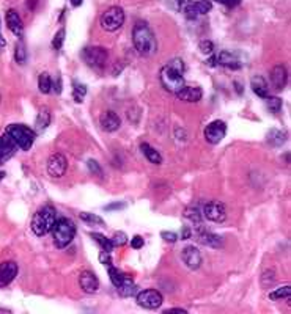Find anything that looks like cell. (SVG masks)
<instances>
[{"instance_id":"obj_25","label":"cell","mask_w":291,"mask_h":314,"mask_svg":"<svg viewBox=\"0 0 291 314\" xmlns=\"http://www.w3.org/2000/svg\"><path fill=\"white\" fill-rule=\"evenodd\" d=\"M140 151L143 153V156L147 157L151 163H154V165H160V163H163V156H160L159 151L154 150L151 145L142 143V145H140Z\"/></svg>"},{"instance_id":"obj_43","label":"cell","mask_w":291,"mask_h":314,"mask_svg":"<svg viewBox=\"0 0 291 314\" xmlns=\"http://www.w3.org/2000/svg\"><path fill=\"white\" fill-rule=\"evenodd\" d=\"M216 2L220 4V5H223V7H227V8H233V7L239 5L241 0H216Z\"/></svg>"},{"instance_id":"obj_50","label":"cell","mask_w":291,"mask_h":314,"mask_svg":"<svg viewBox=\"0 0 291 314\" xmlns=\"http://www.w3.org/2000/svg\"><path fill=\"white\" fill-rule=\"evenodd\" d=\"M7 44V41L4 40V37H2V31H0V47H4Z\"/></svg>"},{"instance_id":"obj_15","label":"cell","mask_w":291,"mask_h":314,"mask_svg":"<svg viewBox=\"0 0 291 314\" xmlns=\"http://www.w3.org/2000/svg\"><path fill=\"white\" fill-rule=\"evenodd\" d=\"M79 285H80V289H82L85 294H94L100 289V280L93 272L85 270L79 276Z\"/></svg>"},{"instance_id":"obj_44","label":"cell","mask_w":291,"mask_h":314,"mask_svg":"<svg viewBox=\"0 0 291 314\" xmlns=\"http://www.w3.org/2000/svg\"><path fill=\"white\" fill-rule=\"evenodd\" d=\"M131 247H133V249H136V250L142 249V247H143V239L140 236H134L133 240H131Z\"/></svg>"},{"instance_id":"obj_37","label":"cell","mask_w":291,"mask_h":314,"mask_svg":"<svg viewBox=\"0 0 291 314\" xmlns=\"http://www.w3.org/2000/svg\"><path fill=\"white\" fill-rule=\"evenodd\" d=\"M64 35H67V31H64V28H60V30L55 33V37H54V40H52V47L55 49V51H58V49L63 46Z\"/></svg>"},{"instance_id":"obj_42","label":"cell","mask_w":291,"mask_h":314,"mask_svg":"<svg viewBox=\"0 0 291 314\" xmlns=\"http://www.w3.org/2000/svg\"><path fill=\"white\" fill-rule=\"evenodd\" d=\"M160 236H163V239H164L166 242H170V243H173V242L178 240L176 233H170V231H163V233H160Z\"/></svg>"},{"instance_id":"obj_26","label":"cell","mask_w":291,"mask_h":314,"mask_svg":"<svg viewBox=\"0 0 291 314\" xmlns=\"http://www.w3.org/2000/svg\"><path fill=\"white\" fill-rule=\"evenodd\" d=\"M107 270H109V275H110V282H112V285H114L117 289L126 282V278H127V275H124V273H121L120 270H117L114 266H107Z\"/></svg>"},{"instance_id":"obj_4","label":"cell","mask_w":291,"mask_h":314,"mask_svg":"<svg viewBox=\"0 0 291 314\" xmlns=\"http://www.w3.org/2000/svg\"><path fill=\"white\" fill-rule=\"evenodd\" d=\"M52 234H54V243L58 249H64L76 237V225L73 220L67 217H60L55 220L52 226Z\"/></svg>"},{"instance_id":"obj_27","label":"cell","mask_w":291,"mask_h":314,"mask_svg":"<svg viewBox=\"0 0 291 314\" xmlns=\"http://www.w3.org/2000/svg\"><path fill=\"white\" fill-rule=\"evenodd\" d=\"M90 237L94 239V242H98V243L101 245L103 252L110 253L112 250H114V243H112V240L107 239L106 236H103V234H100V233H90Z\"/></svg>"},{"instance_id":"obj_49","label":"cell","mask_w":291,"mask_h":314,"mask_svg":"<svg viewBox=\"0 0 291 314\" xmlns=\"http://www.w3.org/2000/svg\"><path fill=\"white\" fill-rule=\"evenodd\" d=\"M82 2H84V0H71V4H73L74 7H79V5H82Z\"/></svg>"},{"instance_id":"obj_47","label":"cell","mask_w":291,"mask_h":314,"mask_svg":"<svg viewBox=\"0 0 291 314\" xmlns=\"http://www.w3.org/2000/svg\"><path fill=\"white\" fill-rule=\"evenodd\" d=\"M164 312H166V314H170V312H180V314H186V309H183V308H170V309H166Z\"/></svg>"},{"instance_id":"obj_19","label":"cell","mask_w":291,"mask_h":314,"mask_svg":"<svg viewBox=\"0 0 291 314\" xmlns=\"http://www.w3.org/2000/svg\"><path fill=\"white\" fill-rule=\"evenodd\" d=\"M7 25L18 38L24 37V24H22L19 13L16 10H8L7 11Z\"/></svg>"},{"instance_id":"obj_12","label":"cell","mask_w":291,"mask_h":314,"mask_svg":"<svg viewBox=\"0 0 291 314\" xmlns=\"http://www.w3.org/2000/svg\"><path fill=\"white\" fill-rule=\"evenodd\" d=\"M211 2L209 0H199V2H189L184 8H183V13L187 19H197L199 16H203L206 14L208 11H211Z\"/></svg>"},{"instance_id":"obj_31","label":"cell","mask_w":291,"mask_h":314,"mask_svg":"<svg viewBox=\"0 0 291 314\" xmlns=\"http://www.w3.org/2000/svg\"><path fill=\"white\" fill-rule=\"evenodd\" d=\"M265 102L269 112L272 113H279L282 110V99L280 97H274V96H266Z\"/></svg>"},{"instance_id":"obj_29","label":"cell","mask_w":291,"mask_h":314,"mask_svg":"<svg viewBox=\"0 0 291 314\" xmlns=\"http://www.w3.org/2000/svg\"><path fill=\"white\" fill-rule=\"evenodd\" d=\"M136 286H134V283H133V278L131 276H127L126 278V282L117 289L118 291V294L120 295H123V297H131L133 294H136Z\"/></svg>"},{"instance_id":"obj_23","label":"cell","mask_w":291,"mask_h":314,"mask_svg":"<svg viewBox=\"0 0 291 314\" xmlns=\"http://www.w3.org/2000/svg\"><path fill=\"white\" fill-rule=\"evenodd\" d=\"M51 110L47 107H41L40 112H38V117L35 120V132L37 134H41V132H44L47 129V126L51 124Z\"/></svg>"},{"instance_id":"obj_20","label":"cell","mask_w":291,"mask_h":314,"mask_svg":"<svg viewBox=\"0 0 291 314\" xmlns=\"http://www.w3.org/2000/svg\"><path fill=\"white\" fill-rule=\"evenodd\" d=\"M100 123H101V127L107 132H115L120 129L121 126V121H120V117L112 110H107L104 113H101L100 117Z\"/></svg>"},{"instance_id":"obj_17","label":"cell","mask_w":291,"mask_h":314,"mask_svg":"<svg viewBox=\"0 0 291 314\" xmlns=\"http://www.w3.org/2000/svg\"><path fill=\"white\" fill-rule=\"evenodd\" d=\"M214 60H216L217 64L223 66V68H227V69H235L236 71V69H239L241 66H242V63L238 58V55L230 52V51H222L220 54L214 55Z\"/></svg>"},{"instance_id":"obj_11","label":"cell","mask_w":291,"mask_h":314,"mask_svg":"<svg viewBox=\"0 0 291 314\" xmlns=\"http://www.w3.org/2000/svg\"><path fill=\"white\" fill-rule=\"evenodd\" d=\"M67 168H68V160L60 153L52 154L49 160H47V173L52 178H61L67 173Z\"/></svg>"},{"instance_id":"obj_10","label":"cell","mask_w":291,"mask_h":314,"mask_svg":"<svg viewBox=\"0 0 291 314\" xmlns=\"http://www.w3.org/2000/svg\"><path fill=\"white\" fill-rule=\"evenodd\" d=\"M203 217L214 223H222L227 219V209L220 201H208L203 207Z\"/></svg>"},{"instance_id":"obj_7","label":"cell","mask_w":291,"mask_h":314,"mask_svg":"<svg viewBox=\"0 0 291 314\" xmlns=\"http://www.w3.org/2000/svg\"><path fill=\"white\" fill-rule=\"evenodd\" d=\"M80 55H82L84 61L90 66V68H94V69H103L107 63V58H109L107 49L98 47V46L85 47Z\"/></svg>"},{"instance_id":"obj_18","label":"cell","mask_w":291,"mask_h":314,"mask_svg":"<svg viewBox=\"0 0 291 314\" xmlns=\"http://www.w3.org/2000/svg\"><path fill=\"white\" fill-rule=\"evenodd\" d=\"M181 258H183L186 266L189 269H192V270H196V269H199L202 266V255H200V252L196 249V247H192V245L186 247V249L183 250Z\"/></svg>"},{"instance_id":"obj_34","label":"cell","mask_w":291,"mask_h":314,"mask_svg":"<svg viewBox=\"0 0 291 314\" xmlns=\"http://www.w3.org/2000/svg\"><path fill=\"white\" fill-rule=\"evenodd\" d=\"M184 216H186V219H189L190 222L197 223L199 228L202 229V214H200V211H199L197 207H187L186 212H184Z\"/></svg>"},{"instance_id":"obj_36","label":"cell","mask_w":291,"mask_h":314,"mask_svg":"<svg viewBox=\"0 0 291 314\" xmlns=\"http://www.w3.org/2000/svg\"><path fill=\"white\" fill-rule=\"evenodd\" d=\"M73 87H74V99H76V102H82V97L87 94V87L82 85V84H79V82H74Z\"/></svg>"},{"instance_id":"obj_48","label":"cell","mask_w":291,"mask_h":314,"mask_svg":"<svg viewBox=\"0 0 291 314\" xmlns=\"http://www.w3.org/2000/svg\"><path fill=\"white\" fill-rule=\"evenodd\" d=\"M181 237H183V240H186V239H189L190 237V229L186 226V228H183V231H181Z\"/></svg>"},{"instance_id":"obj_30","label":"cell","mask_w":291,"mask_h":314,"mask_svg":"<svg viewBox=\"0 0 291 314\" xmlns=\"http://www.w3.org/2000/svg\"><path fill=\"white\" fill-rule=\"evenodd\" d=\"M289 295H291V288L286 285V286L277 288L276 291L269 292V299L271 300H283V299H288Z\"/></svg>"},{"instance_id":"obj_6","label":"cell","mask_w":291,"mask_h":314,"mask_svg":"<svg viewBox=\"0 0 291 314\" xmlns=\"http://www.w3.org/2000/svg\"><path fill=\"white\" fill-rule=\"evenodd\" d=\"M124 11L120 7H110L101 16V27L106 31H117L124 24Z\"/></svg>"},{"instance_id":"obj_39","label":"cell","mask_w":291,"mask_h":314,"mask_svg":"<svg viewBox=\"0 0 291 314\" xmlns=\"http://www.w3.org/2000/svg\"><path fill=\"white\" fill-rule=\"evenodd\" d=\"M87 165H88V170H90L94 176H100V178H103V175H104V173H103V168L100 167V163H98V162L93 160V159H90Z\"/></svg>"},{"instance_id":"obj_13","label":"cell","mask_w":291,"mask_h":314,"mask_svg":"<svg viewBox=\"0 0 291 314\" xmlns=\"http://www.w3.org/2000/svg\"><path fill=\"white\" fill-rule=\"evenodd\" d=\"M16 150H18V146L7 132L4 135H0V165L7 163L16 154Z\"/></svg>"},{"instance_id":"obj_14","label":"cell","mask_w":291,"mask_h":314,"mask_svg":"<svg viewBox=\"0 0 291 314\" xmlns=\"http://www.w3.org/2000/svg\"><path fill=\"white\" fill-rule=\"evenodd\" d=\"M18 275V264L14 261H5L0 264V288H7Z\"/></svg>"},{"instance_id":"obj_5","label":"cell","mask_w":291,"mask_h":314,"mask_svg":"<svg viewBox=\"0 0 291 314\" xmlns=\"http://www.w3.org/2000/svg\"><path fill=\"white\" fill-rule=\"evenodd\" d=\"M7 134L13 138L16 146L22 151H28L31 145L35 143L37 132L24 124H11L7 129Z\"/></svg>"},{"instance_id":"obj_16","label":"cell","mask_w":291,"mask_h":314,"mask_svg":"<svg viewBox=\"0 0 291 314\" xmlns=\"http://www.w3.org/2000/svg\"><path fill=\"white\" fill-rule=\"evenodd\" d=\"M286 80H288V73L286 68L283 64H276L274 68L271 69V85L274 90L282 91L286 85Z\"/></svg>"},{"instance_id":"obj_40","label":"cell","mask_w":291,"mask_h":314,"mask_svg":"<svg viewBox=\"0 0 291 314\" xmlns=\"http://www.w3.org/2000/svg\"><path fill=\"white\" fill-rule=\"evenodd\" d=\"M200 51H202L203 54H209V55H211V54L214 52V44H213L211 41L205 40V41L200 43Z\"/></svg>"},{"instance_id":"obj_3","label":"cell","mask_w":291,"mask_h":314,"mask_svg":"<svg viewBox=\"0 0 291 314\" xmlns=\"http://www.w3.org/2000/svg\"><path fill=\"white\" fill-rule=\"evenodd\" d=\"M57 220V212L52 206H43L40 207L34 219H31V231L37 234V236H46L49 231H52V226Z\"/></svg>"},{"instance_id":"obj_32","label":"cell","mask_w":291,"mask_h":314,"mask_svg":"<svg viewBox=\"0 0 291 314\" xmlns=\"http://www.w3.org/2000/svg\"><path fill=\"white\" fill-rule=\"evenodd\" d=\"M285 134L283 132H280V130H277V129H272L269 134H268V142L271 143V145H274V146H280V145H283L285 143Z\"/></svg>"},{"instance_id":"obj_35","label":"cell","mask_w":291,"mask_h":314,"mask_svg":"<svg viewBox=\"0 0 291 314\" xmlns=\"http://www.w3.org/2000/svg\"><path fill=\"white\" fill-rule=\"evenodd\" d=\"M79 217L82 222H87V223H96V225H104V220L98 216H94V214H90V212H82L79 214Z\"/></svg>"},{"instance_id":"obj_8","label":"cell","mask_w":291,"mask_h":314,"mask_svg":"<svg viewBox=\"0 0 291 314\" xmlns=\"http://www.w3.org/2000/svg\"><path fill=\"white\" fill-rule=\"evenodd\" d=\"M164 299H163V294L156 289H145L142 292L137 294V303L142 308H147V309H157L160 305H163Z\"/></svg>"},{"instance_id":"obj_24","label":"cell","mask_w":291,"mask_h":314,"mask_svg":"<svg viewBox=\"0 0 291 314\" xmlns=\"http://www.w3.org/2000/svg\"><path fill=\"white\" fill-rule=\"evenodd\" d=\"M199 240L206 247H213V249H220L222 247V237L214 233H208L205 229H202V233L199 234Z\"/></svg>"},{"instance_id":"obj_45","label":"cell","mask_w":291,"mask_h":314,"mask_svg":"<svg viewBox=\"0 0 291 314\" xmlns=\"http://www.w3.org/2000/svg\"><path fill=\"white\" fill-rule=\"evenodd\" d=\"M100 261H101V264H104V266H110V264H112V258H110V253H107V252H103V253L100 255Z\"/></svg>"},{"instance_id":"obj_52","label":"cell","mask_w":291,"mask_h":314,"mask_svg":"<svg viewBox=\"0 0 291 314\" xmlns=\"http://www.w3.org/2000/svg\"><path fill=\"white\" fill-rule=\"evenodd\" d=\"M0 101H2V97H0Z\"/></svg>"},{"instance_id":"obj_1","label":"cell","mask_w":291,"mask_h":314,"mask_svg":"<svg viewBox=\"0 0 291 314\" xmlns=\"http://www.w3.org/2000/svg\"><path fill=\"white\" fill-rule=\"evenodd\" d=\"M133 43L140 57H151L157 51V41L150 25L143 21L136 22L133 28Z\"/></svg>"},{"instance_id":"obj_38","label":"cell","mask_w":291,"mask_h":314,"mask_svg":"<svg viewBox=\"0 0 291 314\" xmlns=\"http://www.w3.org/2000/svg\"><path fill=\"white\" fill-rule=\"evenodd\" d=\"M110 240H112V243H114V247H123L127 242V236H126V233H123V231H117Z\"/></svg>"},{"instance_id":"obj_21","label":"cell","mask_w":291,"mask_h":314,"mask_svg":"<svg viewBox=\"0 0 291 314\" xmlns=\"http://www.w3.org/2000/svg\"><path fill=\"white\" fill-rule=\"evenodd\" d=\"M203 96V91L202 88L199 87H183L180 91L176 93V97L180 99V101H186V102H199Z\"/></svg>"},{"instance_id":"obj_41","label":"cell","mask_w":291,"mask_h":314,"mask_svg":"<svg viewBox=\"0 0 291 314\" xmlns=\"http://www.w3.org/2000/svg\"><path fill=\"white\" fill-rule=\"evenodd\" d=\"M169 4H170L172 8H175L176 11H181V10L189 4V0H169Z\"/></svg>"},{"instance_id":"obj_51","label":"cell","mask_w":291,"mask_h":314,"mask_svg":"<svg viewBox=\"0 0 291 314\" xmlns=\"http://www.w3.org/2000/svg\"><path fill=\"white\" fill-rule=\"evenodd\" d=\"M4 178H5V173H4V171H0V181H2Z\"/></svg>"},{"instance_id":"obj_46","label":"cell","mask_w":291,"mask_h":314,"mask_svg":"<svg viewBox=\"0 0 291 314\" xmlns=\"http://www.w3.org/2000/svg\"><path fill=\"white\" fill-rule=\"evenodd\" d=\"M126 207V204L124 203H114V204H109V206H106L104 209L106 211H114V209H124Z\"/></svg>"},{"instance_id":"obj_2","label":"cell","mask_w":291,"mask_h":314,"mask_svg":"<svg viewBox=\"0 0 291 314\" xmlns=\"http://www.w3.org/2000/svg\"><path fill=\"white\" fill-rule=\"evenodd\" d=\"M184 63L183 60L180 58H175L172 61H169L166 66H163V69H160V74H159V79H160V84L163 87L176 94L180 91L183 87H184Z\"/></svg>"},{"instance_id":"obj_28","label":"cell","mask_w":291,"mask_h":314,"mask_svg":"<svg viewBox=\"0 0 291 314\" xmlns=\"http://www.w3.org/2000/svg\"><path fill=\"white\" fill-rule=\"evenodd\" d=\"M38 88L41 93L47 94V93H51L52 90V80H51V76L47 74V73H41L40 77H38Z\"/></svg>"},{"instance_id":"obj_9","label":"cell","mask_w":291,"mask_h":314,"mask_svg":"<svg viewBox=\"0 0 291 314\" xmlns=\"http://www.w3.org/2000/svg\"><path fill=\"white\" fill-rule=\"evenodd\" d=\"M225 134H227V124L220 120H216L213 123H209L205 129V138L208 143L211 145H217L225 138Z\"/></svg>"},{"instance_id":"obj_22","label":"cell","mask_w":291,"mask_h":314,"mask_svg":"<svg viewBox=\"0 0 291 314\" xmlns=\"http://www.w3.org/2000/svg\"><path fill=\"white\" fill-rule=\"evenodd\" d=\"M250 88L252 91L258 96V97H266L269 96V87H268V82L262 77V76H253L250 79Z\"/></svg>"},{"instance_id":"obj_33","label":"cell","mask_w":291,"mask_h":314,"mask_svg":"<svg viewBox=\"0 0 291 314\" xmlns=\"http://www.w3.org/2000/svg\"><path fill=\"white\" fill-rule=\"evenodd\" d=\"M14 60L18 61L19 64H25L27 61V51H25V44L24 41H18V44H16V51H14Z\"/></svg>"}]
</instances>
